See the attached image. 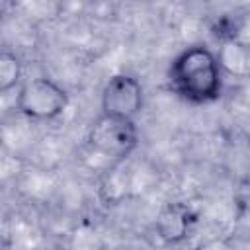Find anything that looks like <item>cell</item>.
<instances>
[{
    "mask_svg": "<svg viewBox=\"0 0 250 250\" xmlns=\"http://www.w3.org/2000/svg\"><path fill=\"white\" fill-rule=\"evenodd\" d=\"M21 62L16 53L12 51H2L0 55V90L10 92L21 82ZM21 86V84H20Z\"/></svg>",
    "mask_w": 250,
    "mask_h": 250,
    "instance_id": "52a82bcc",
    "label": "cell"
},
{
    "mask_svg": "<svg viewBox=\"0 0 250 250\" xmlns=\"http://www.w3.org/2000/svg\"><path fill=\"white\" fill-rule=\"evenodd\" d=\"M145 100L143 84L133 74H113L102 88L100 107L104 115L135 119Z\"/></svg>",
    "mask_w": 250,
    "mask_h": 250,
    "instance_id": "277c9868",
    "label": "cell"
},
{
    "mask_svg": "<svg viewBox=\"0 0 250 250\" xmlns=\"http://www.w3.org/2000/svg\"><path fill=\"white\" fill-rule=\"evenodd\" d=\"M195 225V213L186 203H168L156 217V234L166 244H180L189 238Z\"/></svg>",
    "mask_w": 250,
    "mask_h": 250,
    "instance_id": "5b68a950",
    "label": "cell"
},
{
    "mask_svg": "<svg viewBox=\"0 0 250 250\" xmlns=\"http://www.w3.org/2000/svg\"><path fill=\"white\" fill-rule=\"evenodd\" d=\"M88 156H94L105 164V170L129 160L139 146V129L135 119L111 117L100 113L86 133Z\"/></svg>",
    "mask_w": 250,
    "mask_h": 250,
    "instance_id": "7a4b0ae2",
    "label": "cell"
},
{
    "mask_svg": "<svg viewBox=\"0 0 250 250\" xmlns=\"http://www.w3.org/2000/svg\"><path fill=\"white\" fill-rule=\"evenodd\" d=\"M168 88L180 100L193 105H207L221 98L225 72L215 51L191 45L180 51L168 66Z\"/></svg>",
    "mask_w": 250,
    "mask_h": 250,
    "instance_id": "6da1fadb",
    "label": "cell"
},
{
    "mask_svg": "<svg viewBox=\"0 0 250 250\" xmlns=\"http://www.w3.org/2000/svg\"><path fill=\"white\" fill-rule=\"evenodd\" d=\"M219 62L225 74L232 76H250V43L242 39H230L221 43L217 51Z\"/></svg>",
    "mask_w": 250,
    "mask_h": 250,
    "instance_id": "8992f818",
    "label": "cell"
},
{
    "mask_svg": "<svg viewBox=\"0 0 250 250\" xmlns=\"http://www.w3.org/2000/svg\"><path fill=\"white\" fill-rule=\"evenodd\" d=\"M68 92L47 76L25 80L16 94V109L29 121H53L68 107Z\"/></svg>",
    "mask_w": 250,
    "mask_h": 250,
    "instance_id": "3957f363",
    "label": "cell"
}]
</instances>
